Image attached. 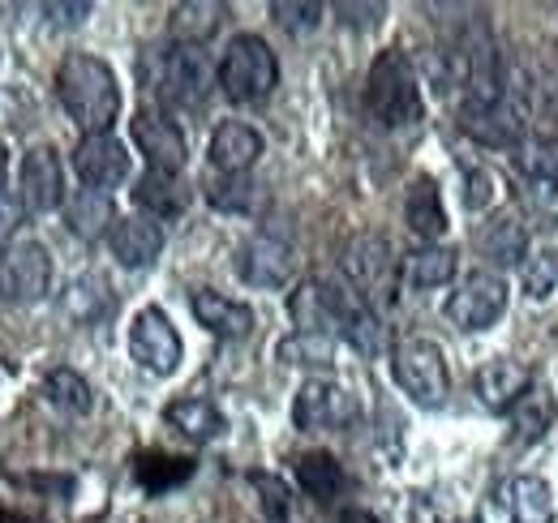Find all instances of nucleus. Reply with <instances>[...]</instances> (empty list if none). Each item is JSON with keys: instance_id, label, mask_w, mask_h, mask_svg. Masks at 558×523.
I'll return each mask as SVG.
<instances>
[{"instance_id": "nucleus-25", "label": "nucleus", "mask_w": 558, "mask_h": 523, "mask_svg": "<svg viewBox=\"0 0 558 523\" xmlns=\"http://www.w3.org/2000/svg\"><path fill=\"white\" fill-rule=\"evenodd\" d=\"M511 523H555V494L542 476H515L507 485Z\"/></svg>"}, {"instance_id": "nucleus-15", "label": "nucleus", "mask_w": 558, "mask_h": 523, "mask_svg": "<svg viewBox=\"0 0 558 523\" xmlns=\"http://www.w3.org/2000/svg\"><path fill=\"white\" fill-rule=\"evenodd\" d=\"M134 142H138V150L146 155V163L155 172H181L185 168V155H190L185 150V133L172 117H163L155 108H142L134 117Z\"/></svg>"}, {"instance_id": "nucleus-1", "label": "nucleus", "mask_w": 558, "mask_h": 523, "mask_svg": "<svg viewBox=\"0 0 558 523\" xmlns=\"http://www.w3.org/2000/svg\"><path fill=\"white\" fill-rule=\"evenodd\" d=\"M57 95L73 117V125L86 133H108L121 112V86L108 61L90 52H70L57 69Z\"/></svg>"}, {"instance_id": "nucleus-33", "label": "nucleus", "mask_w": 558, "mask_h": 523, "mask_svg": "<svg viewBox=\"0 0 558 523\" xmlns=\"http://www.w3.org/2000/svg\"><path fill=\"white\" fill-rule=\"evenodd\" d=\"M456 275V254L442 245H421L404 258V279L413 288H442Z\"/></svg>"}, {"instance_id": "nucleus-45", "label": "nucleus", "mask_w": 558, "mask_h": 523, "mask_svg": "<svg viewBox=\"0 0 558 523\" xmlns=\"http://www.w3.org/2000/svg\"><path fill=\"white\" fill-rule=\"evenodd\" d=\"M336 523H383V520L369 515V511H361V507H349V511H340V520Z\"/></svg>"}, {"instance_id": "nucleus-48", "label": "nucleus", "mask_w": 558, "mask_h": 523, "mask_svg": "<svg viewBox=\"0 0 558 523\" xmlns=\"http://www.w3.org/2000/svg\"><path fill=\"white\" fill-rule=\"evenodd\" d=\"M0 523H35V520H26V515H9V511H0Z\"/></svg>"}, {"instance_id": "nucleus-22", "label": "nucleus", "mask_w": 558, "mask_h": 523, "mask_svg": "<svg viewBox=\"0 0 558 523\" xmlns=\"http://www.w3.org/2000/svg\"><path fill=\"white\" fill-rule=\"evenodd\" d=\"M404 219H409V228L417 232L421 241H429V245L447 232V210H442L438 185H434L429 177H417V181L409 185V197H404Z\"/></svg>"}, {"instance_id": "nucleus-5", "label": "nucleus", "mask_w": 558, "mask_h": 523, "mask_svg": "<svg viewBox=\"0 0 558 523\" xmlns=\"http://www.w3.org/2000/svg\"><path fill=\"white\" fill-rule=\"evenodd\" d=\"M391 374H396L400 391L421 408H438L451 391L447 361L429 339H400L391 352Z\"/></svg>"}, {"instance_id": "nucleus-49", "label": "nucleus", "mask_w": 558, "mask_h": 523, "mask_svg": "<svg viewBox=\"0 0 558 523\" xmlns=\"http://www.w3.org/2000/svg\"><path fill=\"white\" fill-rule=\"evenodd\" d=\"M469 523H477V520H469Z\"/></svg>"}, {"instance_id": "nucleus-19", "label": "nucleus", "mask_w": 558, "mask_h": 523, "mask_svg": "<svg viewBox=\"0 0 558 523\" xmlns=\"http://www.w3.org/2000/svg\"><path fill=\"white\" fill-rule=\"evenodd\" d=\"M529 391H533V374L520 361L498 356V361H486L477 369V394H482V403L494 408V412H502V408L511 412Z\"/></svg>"}, {"instance_id": "nucleus-36", "label": "nucleus", "mask_w": 558, "mask_h": 523, "mask_svg": "<svg viewBox=\"0 0 558 523\" xmlns=\"http://www.w3.org/2000/svg\"><path fill=\"white\" fill-rule=\"evenodd\" d=\"M340 335L349 339L356 352H365V356H374V352L383 348V327H378V318H374L369 305H356L349 318V327L340 330Z\"/></svg>"}, {"instance_id": "nucleus-30", "label": "nucleus", "mask_w": 558, "mask_h": 523, "mask_svg": "<svg viewBox=\"0 0 558 523\" xmlns=\"http://www.w3.org/2000/svg\"><path fill=\"white\" fill-rule=\"evenodd\" d=\"M44 399H48L52 408L70 412V416H86V412H90V403H95L90 382H86L77 369H65V365L44 374Z\"/></svg>"}, {"instance_id": "nucleus-28", "label": "nucleus", "mask_w": 558, "mask_h": 523, "mask_svg": "<svg viewBox=\"0 0 558 523\" xmlns=\"http://www.w3.org/2000/svg\"><path fill=\"white\" fill-rule=\"evenodd\" d=\"M112 309V292H108V279L104 275H77L70 283V292H65V314H70L73 323H99L104 314Z\"/></svg>"}, {"instance_id": "nucleus-46", "label": "nucleus", "mask_w": 558, "mask_h": 523, "mask_svg": "<svg viewBox=\"0 0 558 523\" xmlns=\"http://www.w3.org/2000/svg\"><path fill=\"white\" fill-rule=\"evenodd\" d=\"M413 523H442V520H438V511H429L425 498H417V502H413Z\"/></svg>"}, {"instance_id": "nucleus-39", "label": "nucleus", "mask_w": 558, "mask_h": 523, "mask_svg": "<svg viewBox=\"0 0 558 523\" xmlns=\"http://www.w3.org/2000/svg\"><path fill=\"white\" fill-rule=\"evenodd\" d=\"M250 481L263 494V515H267V523H288V485L276 481V476H267V472H254Z\"/></svg>"}, {"instance_id": "nucleus-34", "label": "nucleus", "mask_w": 558, "mask_h": 523, "mask_svg": "<svg viewBox=\"0 0 558 523\" xmlns=\"http://www.w3.org/2000/svg\"><path fill=\"white\" fill-rule=\"evenodd\" d=\"M138 472V485L150 489V494H163V489H177L194 476V459H181V455H138L134 463Z\"/></svg>"}, {"instance_id": "nucleus-7", "label": "nucleus", "mask_w": 558, "mask_h": 523, "mask_svg": "<svg viewBox=\"0 0 558 523\" xmlns=\"http://www.w3.org/2000/svg\"><path fill=\"white\" fill-rule=\"evenodd\" d=\"M356 305H365V301H361V296H349V292L336 288V283H323V279H305V283L288 296V314H292L296 330H314V335L344 330Z\"/></svg>"}, {"instance_id": "nucleus-47", "label": "nucleus", "mask_w": 558, "mask_h": 523, "mask_svg": "<svg viewBox=\"0 0 558 523\" xmlns=\"http://www.w3.org/2000/svg\"><path fill=\"white\" fill-rule=\"evenodd\" d=\"M4 172H9V150L0 146V194H4Z\"/></svg>"}, {"instance_id": "nucleus-42", "label": "nucleus", "mask_w": 558, "mask_h": 523, "mask_svg": "<svg viewBox=\"0 0 558 523\" xmlns=\"http://www.w3.org/2000/svg\"><path fill=\"white\" fill-rule=\"evenodd\" d=\"M336 13H340L349 26H369V22L383 13V4H336Z\"/></svg>"}, {"instance_id": "nucleus-20", "label": "nucleus", "mask_w": 558, "mask_h": 523, "mask_svg": "<svg viewBox=\"0 0 558 523\" xmlns=\"http://www.w3.org/2000/svg\"><path fill=\"white\" fill-rule=\"evenodd\" d=\"M163 421H168L177 434H185L190 442H215V438L228 429L223 412H219L210 399H198V394L172 399V403L163 408Z\"/></svg>"}, {"instance_id": "nucleus-2", "label": "nucleus", "mask_w": 558, "mask_h": 523, "mask_svg": "<svg viewBox=\"0 0 558 523\" xmlns=\"http://www.w3.org/2000/svg\"><path fill=\"white\" fill-rule=\"evenodd\" d=\"M365 112L383 125V130H404V125H417L425 104H421V86L417 73L409 65L404 52H378L369 77H365Z\"/></svg>"}, {"instance_id": "nucleus-6", "label": "nucleus", "mask_w": 558, "mask_h": 523, "mask_svg": "<svg viewBox=\"0 0 558 523\" xmlns=\"http://www.w3.org/2000/svg\"><path fill=\"white\" fill-rule=\"evenodd\" d=\"M344 275L365 305H387L396 296V254L378 232H356L344 245Z\"/></svg>"}, {"instance_id": "nucleus-12", "label": "nucleus", "mask_w": 558, "mask_h": 523, "mask_svg": "<svg viewBox=\"0 0 558 523\" xmlns=\"http://www.w3.org/2000/svg\"><path fill=\"white\" fill-rule=\"evenodd\" d=\"M17 197L31 215H48L65 202V172H61V159L52 146L26 150L22 172H17Z\"/></svg>"}, {"instance_id": "nucleus-43", "label": "nucleus", "mask_w": 558, "mask_h": 523, "mask_svg": "<svg viewBox=\"0 0 558 523\" xmlns=\"http://www.w3.org/2000/svg\"><path fill=\"white\" fill-rule=\"evenodd\" d=\"M469 185H473V194H464V206H469V210H482L489 202V177L486 172H473Z\"/></svg>"}, {"instance_id": "nucleus-8", "label": "nucleus", "mask_w": 558, "mask_h": 523, "mask_svg": "<svg viewBox=\"0 0 558 523\" xmlns=\"http://www.w3.org/2000/svg\"><path fill=\"white\" fill-rule=\"evenodd\" d=\"M52 292V258L44 245L22 241L9 245L0 258V301L9 305H35Z\"/></svg>"}, {"instance_id": "nucleus-27", "label": "nucleus", "mask_w": 558, "mask_h": 523, "mask_svg": "<svg viewBox=\"0 0 558 523\" xmlns=\"http://www.w3.org/2000/svg\"><path fill=\"white\" fill-rule=\"evenodd\" d=\"M515 168L529 177V185H546V190H558V137H524L515 142Z\"/></svg>"}, {"instance_id": "nucleus-41", "label": "nucleus", "mask_w": 558, "mask_h": 523, "mask_svg": "<svg viewBox=\"0 0 558 523\" xmlns=\"http://www.w3.org/2000/svg\"><path fill=\"white\" fill-rule=\"evenodd\" d=\"M44 17L57 22V26H77V22L90 17V4L86 0H77V4H44Z\"/></svg>"}, {"instance_id": "nucleus-38", "label": "nucleus", "mask_w": 558, "mask_h": 523, "mask_svg": "<svg viewBox=\"0 0 558 523\" xmlns=\"http://www.w3.org/2000/svg\"><path fill=\"white\" fill-rule=\"evenodd\" d=\"M276 22L292 35H310L318 22H323V4H292V0H276L271 4Z\"/></svg>"}, {"instance_id": "nucleus-14", "label": "nucleus", "mask_w": 558, "mask_h": 523, "mask_svg": "<svg viewBox=\"0 0 558 523\" xmlns=\"http://www.w3.org/2000/svg\"><path fill=\"white\" fill-rule=\"evenodd\" d=\"M73 168L86 181V190H99L104 194V190H117L130 177V155H125V146L112 133H90V137L77 142Z\"/></svg>"}, {"instance_id": "nucleus-3", "label": "nucleus", "mask_w": 558, "mask_h": 523, "mask_svg": "<svg viewBox=\"0 0 558 523\" xmlns=\"http://www.w3.org/2000/svg\"><path fill=\"white\" fill-rule=\"evenodd\" d=\"M279 82V61L263 35H236L219 61V86L232 104H263Z\"/></svg>"}, {"instance_id": "nucleus-23", "label": "nucleus", "mask_w": 558, "mask_h": 523, "mask_svg": "<svg viewBox=\"0 0 558 523\" xmlns=\"http://www.w3.org/2000/svg\"><path fill=\"white\" fill-rule=\"evenodd\" d=\"M228 17V4H215V0H185L172 9V39L185 44V48H203L210 35L223 26Z\"/></svg>"}, {"instance_id": "nucleus-10", "label": "nucleus", "mask_w": 558, "mask_h": 523, "mask_svg": "<svg viewBox=\"0 0 558 523\" xmlns=\"http://www.w3.org/2000/svg\"><path fill=\"white\" fill-rule=\"evenodd\" d=\"M130 352H134V361H138L142 369L155 374V378L177 374V365H181V335L168 323L163 309L150 305V309H142L138 318H134V327H130Z\"/></svg>"}, {"instance_id": "nucleus-17", "label": "nucleus", "mask_w": 558, "mask_h": 523, "mask_svg": "<svg viewBox=\"0 0 558 523\" xmlns=\"http://www.w3.org/2000/svg\"><path fill=\"white\" fill-rule=\"evenodd\" d=\"M190 309L198 318V327H207L210 335L219 339H245L254 330V309L241 305V301H228L223 292H210V288H198L190 296Z\"/></svg>"}, {"instance_id": "nucleus-31", "label": "nucleus", "mask_w": 558, "mask_h": 523, "mask_svg": "<svg viewBox=\"0 0 558 523\" xmlns=\"http://www.w3.org/2000/svg\"><path fill=\"white\" fill-rule=\"evenodd\" d=\"M555 399L546 387H533L515 408H511V429H515V442H537L550 425H555Z\"/></svg>"}, {"instance_id": "nucleus-24", "label": "nucleus", "mask_w": 558, "mask_h": 523, "mask_svg": "<svg viewBox=\"0 0 558 523\" xmlns=\"http://www.w3.org/2000/svg\"><path fill=\"white\" fill-rule=\"evenodd\" d=\"M134 202L142 210H150L155 219H177L185 206H190V190L181 185L177 172H146L138 185H134Z\"/></svg>"}, {"instance_id": "nucleus-13", "label": "nucleus", "mask_w": 558, "mask_h": 523, "mask_svg": "<svg viewBox=\"0 0 558 523\" xmlns=\"http://www.w3.org/2000/svg\"><path fill=\"white\" fill-rule=\"evenodd\" d=\"M292 270H296V254H292V245L279 241V236L258 232V236H250V241L236 250V275H241L250 288H283V283L292 279Z\"/></svg>"}, {"instance_id": "nucleus-9", "label": "nucleus", "mask_w": 558, "mask_h": 523, "mask_svg": "<svg viewBox=\"0 0 558 523\" xmlns=\"http://www.w3.org/2000/svg\"><path fill=\"white\" fill-rule=\"evenodd\" d=\"M507 314V279L477 270L460 283V292H451L447 301V318L460 330H489Z\"/></svg>"}, {"instance_id": "nucleus-29", "label": "nucleus", "mask_w": 558, "mask_h": 523, "mask_svg": "<svg viewBox=\"0 0 558 523\" xmlns=\"http://www.w3.org/2000/svg\"><path fill=\"white\" fill-rule=\"evenodd\" d=\"M482 258L489 266H520V262L529 258V236H524V228L515 223V219H494L486 223V232H482Z\"/></svg>"}, {"instance_id": "nucleus-16", "label": "nucleus", "mask_w": 558, "mask_h": 523, "mask_svg": "<svg viewBox=\"0 0 558 523\" xmlns=\"http://www.w3.org/2000/svg\"><path fill=\"white\" fill-rule=\"evenodd\" d=\"M210 168L223 172V177H245V168L258 163L263 155V133L245 121H223L219 130L210 133Z\"/></svg>"}, {"instance_id": "nucleus-35", "label": "nucleus", "mask_w": 558, "mask_h": 523, "mask_svg": "<svg viewBox=\"0 0 558 523\" xmlns=\"http://www.w3.org/2000/svg\"><path fill=\"white\" fill-rule=\"evenodd\" d=\"M207 202L215 210H232V215H245L258 206V185L245 181V177H223V181H210Z\"/></svg>"}, {"instance_id": "nucleus-18", "label": "nucleus", "mask_w": 558, "mask_h": 523, "mask_svg": "<svg viewBox=\"0 0 558 523\" xmlns=\"http://www.w3.org/2000/svg\"><path fill=\"white\" fill-rule=\"evenodd\" d=\"M112 258L130 270H142L163 254V228L155 219H142V215H130V219H117L112 228Z\"/></svg>"}, {"instance_id": "nucleus-21", "label": "nucleus", "mask_w": 558, "mask_h": 523, "mask_svg": "<svg viewBox=\"0 0 558 523\" xmlns=\"http://www.w3.org/2000/svg\"><path fill=\"white\" fill-rule=\"evenodd\" d=\"M65 223H70L73 236H82V241H99L104 232L117 228L112 197L99 194V190H77V194L65 202Z\"/></svg>"}, {"instance_id": "nucleus-11", "label": "nucleus", "mask_w": 558, "mask_h": 523, "mask_svg": "<svg viewBox=\"0 0 558 523\" xmlns=\"http://www.w3.org/2000/svg\"><path fill=\"white\" fill-rule=\"evenodd\" d=\"M356 421V399L344 387L327 382V378H310L296 399H292V425L305 429V434H318V429H344Z\"/></svg>"}, {"instance_id": "nucleus-26", "label": "nucleus", "mask_w": 558, "mask_h": 523, "mask_svg": "<svg viewBox=\"0 0 558 523\" xmlns=\"http://www.w3.org/2000/svg\"><path fill=\"white\" fill-rule=\"evenodd\" d=\"M296 485H301L310 498L327 502V498H336V494L349 485V476H344V467H340V459L336 455H327V451H310V455L296 459Z\"/></svg>"}, {"instance_id": "nucleus-37", "label": "nucleus", "mask_w": 558, "mask_h": 523, "mask_svg": "<svg viewBox=\"0 0 558 523\" xmlns=\"http://www.w3.org/2000/svg\"><path fill=\"white\" fill-rule=\"evenodd\" d=\"M555 288H558V254L555 250H542L537 258L524 266V292L533 301H546Z\"/></svg>"}, {"instance_id": "nucleus-4", "label": "nucleus", "mask_w": 558, "mask_h": 523, "mask_svg": "<svg viewBox=\"0 0 558 523\" xmlns=\"http://www.w3.org/2000/svg\"><path fill=\"white\" fill-rule=\"evenodd\" d=\"M150 69V86L163 104H177V108H203L210 95V61L203 57V48H185V44H172V48H159Z\"/></svg>"}, {"instance_id": "nucleus-44", "label": "nucleus", "mask_w": 558, "mask_h": 523, "mask_svg": "<svg viewBox=\"0 0 558 523\" xmlns=\"http://www.w3.org/2000/svg\"><path fill=\"white\" fill-rule=\"evenodd\" d=\"M26 485H39V489H61V494H70V489H73L70 476H26Z\"/></svg>"}, {"instance_id": "nucleus-40", "label": "nucleus", "mask_w": 558, "mask_h": 523, "mask_svg": "<svg viewBox=\"0 0 558 523\" xmlns=\"http://www.w3.org/2000/svg\"><path fill=\"white\" fill-rule=\"evenodd\" d=\"M26 223V206H22V197L13 194H0V250L13 241V232Z\"/></svg>"}, {"instance_id": "nucleus-32", "label": "nucleus", "mask_w": 558, "mask_h": 523, "mask_svg": "<svg viewBox=\"0 0 558 523\" xmlns=\"http://www.w3.org/2000/svg\"><path fill=\"white\" fill-rule=\"evenodd\" d=\"M279 361L283 365H301V369H327L336 361V339L331 335H314V330H296V335L279 339Z\"/></svg>"}]
</instances>
